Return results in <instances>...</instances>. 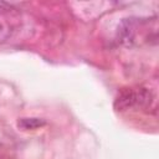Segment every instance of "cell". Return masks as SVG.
Masks as SVG:
<instances>
[{
  "mask_svg": "<svg viewBox=\"0 0 159 159\" xmlns=\"http://www.w3.org/2000/svg\"><path fill=\"white\" fill-rule=\"evenodd\" d=\"M154 102V94L145 87L122 89L114 99V109L125 112L129 109H148Z\"/></svg>",
  "mask_w": 159,
  "mask_h": 159,
  "instance_id": "6da1fadb",
  "label": "cell"
},
{
  "mask_svg": "<svg viewBox=\"0 0 159 159\" xmlns=\"http://www.w3.org/2000/svg\"><path fill=\"white\" fill-rule=\"evenodd\" d=\"M21 24V12L14 5L0 1V43L10 40Z\"/></svg>",
  "mask_w": 159,
  "mask_h": 159,
  "instance_id": "7a4b0ae2",
  "label": "cell"
},
{
  "mask_svg": "<svg viewBox=\"0 0 159 159\" xmlns=\"http://www.w3.org/2000/svg\"><path fill=\"white\" fill-rule=\"evenodd\" d=\"M140 19L135 17H128L123 19L117 29V40L123 46H132L135 42L137 37V29L140 24Z\"/></svg>",
  "mask_w": 159,
  "mask_h": 159,
  "instance_id": "3957f363",
  "label": "cell"
},
{
  "mask_svg": "<svg viewBox=\"0 0 159 159\" xmlns=\"http://www.w3.org/2000/svg\"><path fill=\"white\" fill-rule=\"evenodd\" d=\"M43 125H46V120L37 117H24L19 118L17 120V128L22 130H34L37 128H42Z\"/></svg>",
  "mask_w": 159,
  "mask_h": 159,
  "instance_id": "277c9868",
  "label": "cell"
}]
</instances>
